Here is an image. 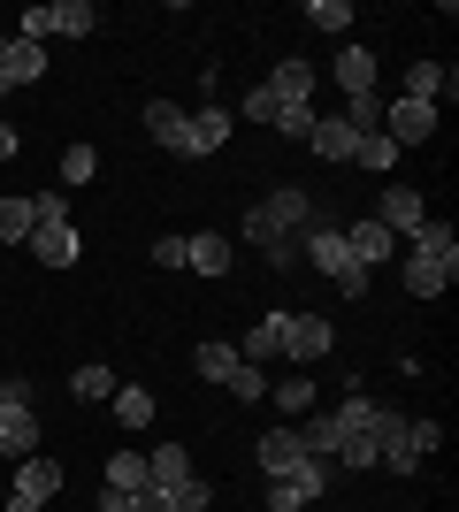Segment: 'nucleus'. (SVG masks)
<instances>
[{
    "label": "nucleus",
    "mask_w": 459,
    "mask_h": 512,
    "mask_svg": "<svg viewBox=\"0 0 459 512\" xmlns=\"http://www.w3.org/2000/svg\"><path fill=\"white\" fill-rule=\"evenodd\" d=\"M314 230V199L299 192V184H284V192H268L261 207H245V237L268 253V268L276 276H299V237Z\"/></svg>",
    "instance_id": "1"
},
{
    "label": "nucleus",
    "mask_w": 459,
    "mask_h": 512,
    "mask_svg": "<svg viewBox=\"0 0 459 512\" xmlns=\"http://www.w3.org/2000/svg\"><path fill=\"white\" fill-rule=\"evenodd\" d=\"M329 428H337V451H329V467L368 474V467H375V398H368L360 383H352L345 406H329Z\"/></svg>",
    "instance_id": "2"
},
{
    "label": "nucleus",
    "mask_w": 459,
    "mask_h": 512,
    "mask_svg": "<svg viewBox=\"0 0 459 512\" xmlns=\"http://www.w3.org/2000/svg\"><path fill=\"white\" fill-rule=\"evenodd\" d=\"M299 260H306V268H322V276L337 283V299H368V268H352V253H345V230L314 222V230L299 237Z\"/></svg>",
    "instance_id": "3"
},
{
    "label": "nucleus",
    "mask_w": 459,
    "mask_h": 512,
    "mask_svg": "<svg viewBox=\"0 0 459 512\" xmlns=\"http://www.w3.org/2000/svg\"><path fill=\"white\" fill-rule=\"evenodd\" d=\"M92 23H100L92 0H46V8H23V16H16V39H31V46H46V39H85Z\"/></svg>",
    "instance_id": "4"
},
{
    "label": "nucleus",
    "mask_w": 459,
    "mask_h": 512,
    "mask_svg": "<svg viewBox=\"0 0 459 512\" xmlns=\"http://www.w3.org/2000/svg\"><path fill=\"white\" fill-rule=\"evenodd\" d=\"M39 451V413H31V383H0V459H31Z\"/></svg>",
    "instance_id": "5"
},
{
    "label": "nucleus",
    "mask_w": 459,
    "mask_h": 512,
    "mask_svg": "<svg viewBox=\"0 0 459 512\" xmlns=\"http://www.w3.org/2000/svg\"><path fill=\"white\" fill-rule=\"evenodd\" d=\"M375 467H391V474H414V467H421L414 421H406L398 406H375Z\"/></svg>",
    "instance_id": "6"
},
{
    "label": "nucleus",
    "mask_w": 459,
    "mask_h": 512,
    "mask_svg": "<svg viewBox=\"0 0 459 512\" xmlns=\"http://www.w3.org/2000/svg\"><path fill=\"white\" fill-rule=\"evenodd\" d=\"M276 321H284V360H299V367L329 360V344H337V329H329L322 314H276Z\"/></svg>",
    "instance_id": "7"
},
{
    "label": "nucleus",
    "mask_w": 459,
    "mask_h": 512,
    "mask_svg": "<svg viewBox=\"0 0 459 512\" xmlns=\"http://www.w3.org/2000/svg\"><path fill=\"white\" fill-rule=\"evenodd\" d=\"M383 138H391L398 153L429 146V138H437V107H429V100H391V107H383Z\"/></svg>",
    "instance_id": "8"
},
{
    "label": "nucleus",
    "mask_w": 459,
    "mask_h": 512,
    "mask_svg": "<svg viewBox=\"0 0 459 512\" xmlns=\"http://www.w3.org/2000/svg\"><path fill=\"white\" fill-rule=\"evenodd\" d=\"M306 467H322V459L299 444V428H268L261 436V474L268 482H291V474H306Z\"/></svg>",
    "instance_id": "9"
},
{
    "label": "nucleus",
    "mask_w": 459,
    "mask_h": 512,
    "mask_svg": "<svg viewBox=\"0 0 459 512\" xmlns=\"http://www.w3.org/2000/svg\"><path fill=\"white\" fill-rule=\"evenodd\" d=\"M146 138H153V146H169L176 161H199V153H192V115H184L176 100H146Z\"/></svg>",
    "instance_id": "10"
},
{
    "label": "nucleus",
    "mask_w": 459,
    "mask_h": 512,
    "mask_svg": "<svg viewBox=\"0 0 459 512\" xmlns=\"http://www.w3.org/2000/svg\"><path fill=\"white\" fill-rule=\"evenodd\" d=\"M375 222H383L391 237H414L421 222H429V199H421L414 184H391V192H383V214H375Z\"/></svg>",
    "instance_id": "11"
},
{
    "label": "nucleus",
    "mask_w": 459,
    "mask_h": 512,
    "mask_svg": "<svg viewBox=\"0 0 459 512\" xmlns=\"http://www.w3.org/2000/svg\"><path fill=\"white\" fill-rule=\"evenodd\" d=\"M39 77H46V46H31V39H8V46H0V92L39 85Z\"/></svg>",
    "instance_id": "12"
},
{
    "label": "nucleus",
    "mask_w": 459,
    "mask_h": 512,
    "mask_svg": "<svg viewBox=\"0 0 459 512\" xmlns=\"http://www.w3.org/2000/svg\"><path fill=\"white\" fill-rule=\"evenodd\" d=\"M360 138H368V130H352L345 115H314V130H306V146L322 153V161H352V153H360Z\"/></svg>",
    "instance_id": "13"
},
{
    "label": "nucleus",
    "mask_w": 459,
    "mask_h": 512,
    "mask_svg": "<svg viewBox=\"0 0 459 512\" xmlns=\"http://www.w3.org/2000/svg\"><path fill=\"white\" fill-rule=\"evenodd\" d=\"M345 253H352V268H383V260L398 253V237L368 214V222H352V230H345Z\"/></svg>",
    "instance_id": "14"
},
{
    "label": "nucleus",
    "mask_w": 459,
    "mask_h": 512,
    "mask_svg": "<svg viewBox=\"0 0 459 512\" xmlns=\"http://www.w3.org/2000/svg\"><path fill=\"white\" fill-rule=\"evenodd\" d=\"M62 490V459H46V451H31V459H16V497H31V505H46V497Z\"/></svg>",
    "instance_id": "15"
},
{
    "label": "nucleus",
    "mask_w": 459,
    "mask_h": 512,
    "mask_svg": "<svg viewBox=\"0 0 459 512\" xmlns=\"http://www.w3.org/2000/svg\"><path fill=\"white\" fill-rule=\"evenodd\" d=\"M459 283V260H406V291H414V299H444V291H452Z\"/></svg>",
    "instance_id": "16"
},
{
    "label": "nucleus",
    "mask_w": 459,
    "mask_h": 512,
    "mask_svg": "<svg viewBox=\"0 0 459 512\" xmlns=\"http://www.w3.org/2000/svg\"><path fill=\"white\" fill-rule=\"evenodd\" d=\"M184 268H199V276H230V237L192 230V237H184Z\"/></svg>",
    "instance_id": "17"
},
{
    "label": "nucleus",
    "mask_w": 459,
    "mask_h": 512,
    "mask_svg": "<svg viewBox=\"0 0 459 512\" xmlns=\"http://www.w3.org/2000/svg\"><path fill=\"white\" fill-rule=\"evenodd\" d=\"M238 360H245V367H261V360H284V321H276V314H268V321H253V329L238 337Z\"/></svg>",
    "instance_id": "18"
},
{
    "label": "nucleus",
    "mask_w": 459,
    "mask_h": 512,
    "mask_svg": "<svg viewBox=\"0 0 459 512\" xmlns=\"http://www.w3.org/2000/svg\"><path fill=\"white\" fill-rule=\"evenodd\" d=\"M146 474H153V490H176V482H192V451L184 444H161V451H146Z\"/></svg>",
    "instance_id": "19"
},
{
    "label": "nucleus",
    "mask_w": 459,
    "mask_h": 512,
    "mask_svg": "<svg viewBox=\"0 0 459 512\" xmlns=\"http://www.w3.org/2000/svg\"><path fill=\"white\" fill-rule=\"evenodd\" d=\"M337 85H345V100H368L375 92V54L368 46H345V54H337Z\"/></svg>",
    "instance_id": "20"
},
{
    "label": "nucleus",
    "mask_w": 459,
    "mask_h": 512,
    "mask_svg": "<svg viewBox=\"0 0 459 512\" xmlns=\"http://www.w3.org/2000/svg\"><path fill=\"white\" fill-rule=\"evenodd\" d=\"M31 253H39L46 268H69V260H77V230H69V222H39V230H31Z\"/></svg>",
    "instance_id": "21"
},
{
    "label": "nucleus",
    "mask_w": 459,
    "mask_h": 512,
    "mask_svg": "<svg viewBox=\"0 0 459 512\" xmlns=\"http://www.w3.org/2000/svg\"><path fill=\"white\" fill-rule=\"evenodd\" d=\"M268 92H276V100H284V107H306V100H314V69H306L299 54H291V62H276V77H268Z\"/></svg>",
    "instance_id": "22"
},
{
    "label": "nucleus",
    "mask_w": 459,
    "mask_h": 512,
    "mask_svg": "<svg viewBox=\"0 0 459 512\" xmlns=\"http://www.w3.org/2000/svg\"><path fill=\"white\" fill-rule=\"evenodd\" d=\"M452 77H444V69L437 62H414V69H406V92H398V100H429V107H437V100H452Z\"/></svg>",
    "instance_id": "23"
},
{
    "label": "nucleus",
    "mask_w": 459,
    "mask_h": 512,
    "mask_svg": "<svg viewBox=\"0 0 459 512\" xmlns=\"http://www.w3.org/2000/svg\"><path fill=\"white\" fill-rule=\"evenodd\" d=\"M222 138H230V107H215V100H207V107H199V115H192V153H199V161H207V153H215Z\"/></svg>",
    "instance_id": "24"
},
{
    "label": "nucleus",
    "mask_w": 459,
    "mask_h": 512,
    "mask_svg": "<svg viewBox=\"0 0 459 512\" xmlns=\"http://www.w3.org/2000/svg\"><path fill=\"white\" fill-rule=\"evenodd\" d=\"M108 490H123V497L153 490V474H146V451H115V459H108Z\"/></svg>",
    "instance_id": "25"
},
{
    "label": "nucleus",
    "mask_w": 459,
    "mask_h": 512,
    "mask_svg": "<svg viewBox=\"0 0 459 512\" xmlns=\"http://www.w3.org/2000/svg\"><path fill=\"white\" fill-rule=\"evenodd\" d=\"M31 230H39V207L31 199H0V245H31Z\"/></svg>",
    "instance_id": "26"
},
{
    "label": "nucleus",
    "mask_w": 459,
    "mask_h": 512,
    "mask_svg": "<svg viewBox=\"0 0 459 512\" xmlns=\"http://www.w3.org/2000/svg\"><path fill=\"white\" fill-rule=\"evenodd\" d=\"M69 390H77V398H85V406H92V398H115V390H123V383H115V367L85 360V367H77V375H69Z\"/></svg>",
    "instance_id": "27"
},
{
    "label": "nucleus",
    "mask_w": 459,
    "mask_h": 512,
    "mask_svg": "<svg viewBox=\"0 0 459 512\" xmlns=\"http://www.w3.org/2000/svg\"><path fill=\"white\" fill-rule=\"evenodd\" d=\"M414 253H421V260H459L452 222H421V230H414Z\"/></svg>",
    "instance_id": "28"
},
{
    "label": "nucleus",
    "mask_w": 459,
    "mask_h": 512,
    "mask_svg": "<svg viewBox=\"0 0 459 512\" xmlns=\"http://www.w3.org/2000/svg\"><path fill=\"white\" fill-rule=\"evenodd\" d=\"M199 375H207V383H230V375H238V344H199Z\"/></svg>",
    "instance_id": "29"
},
{
    "label": "nucleus",
    "mask_w": 459,
    "mask_h": 512,
    "mask_svg": "<svg viewBox=\"0 0 459 512\" xmlns=\"http://www.w3.org/2000/svg\"><path fill=\"white\" fill-rule=\"evenodd\" d=\"M115 421H123V428H146L153 421V390H115Z\"/></svg>",
    "instance_id": "30"
},
{
    "label": "nucleus",
    "mask_w": 459,
    "mask_h": 512,
    "mask_svg": "<svg viewBox=\"0 0 459 512\" xmlns=\"http://www.w3.org/2000/svg\"><path fill=\"white\" fill-rule=\"evenodd\" d=\"M352 161H360V169H375V176H383V169H391V161H398V146H391V138H383V130H368V138H360V153H352Z\"/></svg>",
    "instance_id": "31"
},
{
    "label": "nucleus",
    "mask_w": 459,
    "mask_h": 512,
    "mask_svg": "<svg viewBox=\"0 0 459 512\" xmlns=\"http://www.w3.org/2000/svg\"><path fill=\"white\" fill-rule=\"evenodd\" d=\"M92 176H100V153H92V146H69L62 153V184H92Z\"/></svg>",
    "instance_id": "32"
},
{
    "label": "nucleus",
    "mask_w": 459,
    "mask_h": 512,
    "mask_svg": "<svg viewBox=\"0 0 459 512\" xmlns=\"http://www.w3.org/2000/svg\"><path fill=\"white\" fill-rule=\"evenodd\" d=\"M306 23H322V31H352V8H345V0H306Z\"/></svg>",
    "instance_id": "33"
},
{
    "label": "nucleus",
    "mask_w": 459,
    "mask_h": 512,
    "mask_svg": "<svg viewBox=\"0 0 459 512\" xmlns=\"http://www.w3.org/2000/svg\"><path fill=\"white\" fill-rule=\"evenodd\" d=\"M268 130H284V138H299V146H306V130H314V107H284V100H276V123H268Z\"/></svg>",
    "instance_id": "34"
},
{
    "label": "nucleus",
    "mask_w": 459,
    "mask_h": 512,
    "mask_svg": "<svg viewBox=\"0 0 459 512\" xmlns=\"http://www.w3.org/2000/svg\"><path fill=\"white\" fill-rule=\"evenodd\" d=\"M245 123H276V92H268V85H253V92H245Z\"/></svg>",
    "instance_id": "35"
},
{
    "label": "nucleus",
    "mask_w": 459,
    "mask_h": 512,
    "mask_svg": "<svg viewBox=\"0 0 459 512\" xmlns=\"http://www.w3.org/2000/svg\"><path fill=\"white\" fill-rule=\"evenodd\" d=\"M222 390H230V398H261V390H268V375H261V367H245V360H238V375H230Z\"/></svg>",
    "instance_id": "36"
},
{
    "label": "nucleus",
    "mask_w": 459,
    "mask_h": 512,
    "mask_svg": "<svg viewBox=\"0 0 459 512\" xmlns=\"http://www.w3.org/2000/svg\"><path fill=\"white\" fill-rule=\"evenodd\" d=\"M268 398H276L284 413H306V406H314V383H284V390H268Z\"/></svg>",
    "instance_id": "37"
},
{
    "label": "nucleus",
    "mask_w": 459,
    "mask_h": 512,
    "mask_svg": "<svg viewBox=\"0 0 459 512\" xmlns=\"http://www.w3.org/2000/svg\"><path fill=\"white\" fill-rule=\"evenodd\" d=\"M153 268H184V237H153Z\"/></svg>",
    "instance_id": "38"
},
{
    "label": "nucleus",
    "mask_w": 459,
    "mask_h": 512,
    "mask_svg": "<svg viewBox=\"0 0 459 512\" xmlns=\"http://www.w3.org/2000/svg\"><path fill=\"white\" fill-rule=\"evenodd\" d=\"M437 444H444V421H414V451H421V459H429Z\"/></svg>",
    "instance_id": "39"
},
{
    "label": "nucleus",
    "mask_w": 459,
    "mask_h": 512,
    "mask_svg": "<svg viewBox=\"0 0 459 512\" xmlns=\"http://www.w3.org/2000/svg\"><path fill=\"white\" fill-rule=\"evenodd\" d=\"M16 153H23V138H16L8 123H0V161H16Z\"/></svg>",
    "instance_id": "40"
},
{
    "label": "nucleus",
    "mask_w": 459,
    "mask_h": 512,
    "mask_svg": "<svg viewBox=\"0 0 459 512\" xmlns=\"http://www.w3.org/2000/svg\"><path fill=\"white\" fill-rule=\"evenodd\" d=\"M0 512H39V505H31V497H0Z\"/></svg>",
    "instance_id": "41"
},
{
    "label": "nucleus",
    "mask_w": 459,
    "mask_h": 512,
    "mask_svg": "<svg viewBox=\"0 0 459 512\" xmlns=\"http://www.w3.org/2000/svg\"><path fill=\"white\" fill-rule=\"evenodd\" d=\"M0 46H8V31H0Z\"/></svg>",
    "instance_id": "42"
},
{
    "label": "nucleus",
    "mask_w": 459,
    "mask_h": 512,
    "mask_svg": "<svg viewBox=\"0 0 459 512\" xmlns=\"http://www.w3.org/2000/svg\"><path fill=\"white\" fill-rule=\"evenodd\" d=\"M0 497H8V490H0Z\"/></svg>",
    "instance_id": "43"
}]
</instances>
